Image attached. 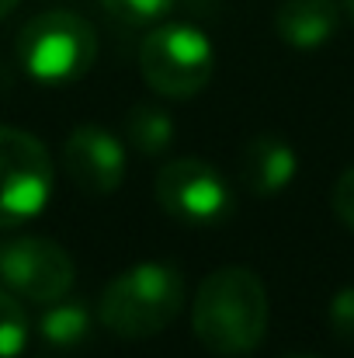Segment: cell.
<instances>
[{"mask_svg":"<svg viewBox=\"0 0 354 358\" xmlns=\"http://www.w3.org/2000/svg\"><path fill=\"white\" fill-rule=\"evenodd\" d=\"M94 324H91V310L87 303L80 299H56V303H45V313L38 317V334L49 348H59V352H73L80 345H87Z\"/></svg>","mask_w":354,"mask_h":358,"instance_id":"8fae6325","label":"cell"},{"mask_svg":"<svg viewBox=\"0 0 354 358\" xmlns=\"http://www.w3.org/2000/svg\"><path fill=\"white\" fill-rule=\"evenodd\" d=\"M98 56V31L73 10H45L17 35V59L38 84L80 80Z\"/></svg>","mask_w":354,"mask_h":358,"instance_id":"3957f363","label":"cell"},{"mask_svg":"<svg viewBox=\"0 0 354 358\" xmlns=\"http://www.w3.org/2000/svg\"><path fill=\"white\" fill-rule=\"evenodd\" d=\"M330 331H334L341 341H351L354 345V285L341 289V292L330 299Z\"/></svg>","mask_w":354,"mask_h":358,"instance_id":"9a60e30c","label":"cell"},{"mask_svg":"<svg viewBox=\"0 0 354 358\" xmlns=\"http://www.w3.org/2000/svg\"><path fill=\"white\" fill-rule=\"evenodd\" d=\"M330 202H334V213H337V220H341L344 227H351V230H354V167H348V171L337 178Z\"/></svg>","mask_w":354,"mask_h":358,"instance_id":"2e32d148","label":"cell"},{"mask_svg":"<svg viewBox=\"0 0 354 358\" xmlns=\"http://www.w3.org/2000/svg\"><path fill=\"white\" fill-rule=\"evenodd\" d=\"M63 167L91 195H112L125 181V146L101 125H80L63 146Z\"/></svg>","mask_w":354,"mask_h":358,"instance_id":"ba28073f","label":"cell"},{"mask_svg":"<svg viewBox=\"0 0 354 358\" xmlns=\"http://www.w3.org/2000/svg\"><path fill=\"white\" fill-rule=\"evenodd\" d=\"M142 80L163 98H195L216 70L212 42L195 24H160L139 45Z\"/></svg>","mask_w":354,"mask_h":358,"instance_id":"277c9868","label":"cell"},{"mask_svg":"<svg viewBox=\"0 0 354 358\" xmlns=\"http://www.w3.org/2000/svg\"><path fill=\"white\" fill-rule=\"evenodd\" d=\"M181 306H184L181 271L163 261H142L105 285L98 317L118 338L142 341L170 327Z\"/></svg>","mask_w":354,"mask_h":358,"instance_id":"7a4b0ae2","label":"cell"},{"mask_svg":"<svg viewBox=\"0 0 354 358\" xmlns=\"http://www.w3.org/2000/svg\"><path fill=\"white\" fill-rule=\"evenodd\" d=\"M28 338H31V324L21 299L0 289V358H17L24 352Z\"/></svg>","mask_w":354,"mask_h":358,"instance_id":"4fadbf2b","label":"cell"},{"mask_svg":"<svg viewBox=\"0 0 354 358\" xmlns=\"http://www.w3.org/2000/svg\"><path fill=\"white\" fill-rule=\"evenodd\" d=\"M125 132H128V143L146 153V157H160L170 150L174 143V119L167 108L160 105H135L128 115H125Z\"/></svg>","mask_w":354,"mask_h":358,"instance_id":"7c38bea8","label":"cell"},{"mask_svg":"<svg viewBox=\"0 0 354 358\" xmlns=\"http://www.w3.org/2000/svg\"><path fill=\"white\" fill-rule=\"evenodd\" d=\"M341 3L337 0H281L274 10V31L292 49H320L337 35Z\"/></svg>","mask_w":354,"mask_h":358,"instance_id":"9c48e42d","label":"cell"},{"mask_svg":"<svg viewBox=\"0 0 354 358\" xmlns=\"http://www.w3.org/2000/svg\"><path fill=\"white\" fill-rule=\"evenodd\" d=\"M295 174H299V157L285 139L257 136L246 143L239 178L253 195H278L295 181Z\"/></svg>","mask_w":354,"mask_h":358,"instance_id":"30bf717a","label":"cell"},{"mask_svg":"<svg viewBox=\"0 0 354 358\" xmlns=\"http://www.w3.org/2000/svg\"><path fill=\"white\" fill-rule=\"evenodd\" d=\"M285 358H316V355H285Z\"/></svg>","mask_w":354,"mask_h":358,"instance_id":"d6986e66","label":"cell"},{"mask_svg":"<svg viewBox=\"0 0 354 358\" xmlns=\"http://www.w3.org/2000/svg\"><path fill=\"white\" fill-rule=\"evenodd\" d=\"M101 3L125 24H153L167 17V10L174 7V0H101Z\"/></svg>","mask_w":354,"mask_h":358,"instance_id":"5bb4252c","label":"cell"},{"mask_svg":"<svg viewBox=\"0 0 354 358\" xmlns=\"http://www.w3.org/2000/svg\"><path fill=\"white\" fill-rule=\"evenodd\" d=\"M70 254L45 237L0 240V289L28 303H56L73 289Z\"/></svg>","mask_w":354,"mask_h":358,"instance_id":"8992f818","label":"cell"},{"mask_svg":"<svg viewBox=\"0 0 354 358\" xmlns=\"http://www.w3.org/2000/svg\"><path fill=\"white\" fill-rule=\"evenodd\" d=\"M17 3H21V0H0V17H7V14H10Z\"/></svg>","mask_w":354,"mask_h":358,"instance_id":"e0dca14e","label":"cell"},{"mask_svg":"<svg viewBox=\"0 0 354 358\" xmlns=\"http://www.w3.org/2000/svg\"><path fill=\"white\" fill-rule=\"evenodd\" d=\"M195 338L216 355H243L264 341L267 292L250 268H216L195 292Z\"/></svg>","mask_w":354,"mask_h":358,"instance_id":"6da1fadb","label":"cell"},{"mask_svg":"<svg viewBox=\"0 0 354 358\" xmlns=\"http://www.w3.org/2000/svg\"><path fill=\"white\" fill-rule=\"evenodd\" d=\"M344 7H348V17H351V24H354V0H344Z\"/></svg>","mask_w":354,"mask_h":358,"instance_id":"ac0fdd59","label":"cell"},{"mask_svg":"<svg viewBox=\"0 0 354 358\" xmlns=\"http://www.w3.org/2000/svg\"><path fill=\"white\" fill-rule=\"evenodd\" d=\"M156 202L174 220L219 223L233 206V192L212 164L198 157H177L156 174Z\"/></svg>","mask_w":354,"mask_h":358,"instance_id":"52a82bcc","label":"cell"},{"mask_svg":"<svg viewBox=\"0 0 354 358\" xmlns=\"http://www.w3.org/2000/svg\"><path fill=\"white\" fill-rule=\"evenodd\" d=\"M49 150L24 129L0 122V230L35 220L52 199Z\"/></svg>","mask_w":354,"mask_h":358,"instance_id":"5b68a950","label":"cell"}]
</instances>
